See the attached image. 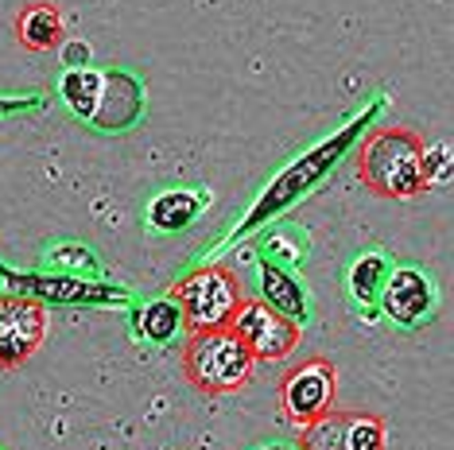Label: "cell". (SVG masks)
<instances>
[{
  "label": "cell",
  "instance_id": "cell-11",
  "mask_svg": "<svg viewBox=\"0 0 454 450\" xmlns=\"http://www.w3.org/2000/svg\"><path fill=\"white\" fill-rule=\"evenodd\" d=\"M8 283H16L20 291L32 295H43V299H59V303H113V299H125L121 291H109V288H98V283H82V280H55V275H16V272H4Z\"/></svg>",
  "mask_w": 454,
  "mask_h": 450
},
{
  "label": "cell",
  "instance_id": "cell-7",
  "mask_svg": "<svg viewBox=\"0 0 454 450\" xmlns=\"http://www.w3.org/2000/svg\"><path fill=\"white\" fill-rule=\"evenodd\" d=\"M47 338L43 303L27 295H0V369H20Z\"/></svg>",
  "mask_w": 454,
  "mask_h": 450
},
{
  "label": "cell",
  "instance_id": "cell-2",
  "mask_svg": "<svg viewBox=\"0 0 454 450\" xmlns=\"http://www.w3.org/2000/svg\"><path fill=\"white\" fill-rule=\"evenodd\" d=\"M253 353L241 345L230 326L225 330H202L191 334L183 345V376L206 396H225L237 392L253 381Z\"/></svg>",
  "mask_w": 454,
  "mask_h": 450
},
{
  "label": "cell",
  "instance_id": "cell-19",
  "mask_svg": "<svg viewBox=\"0 0 454 450\" xmlns=\"http://www.w3.org/2000/svg\"><path fill=\"white\" fill-rule=\"evenodd\" d=\"M59 260H63V264H86V268L94 264L86 249H59Z\"/></svg>",
  "mask_w": 454,
  "mask_h": 450
},
{
  "label": "cell",
  "instance_id": "cell-3",
  "mask_svg": "<svg viewBox=\"0 0 454 450\" xmlns=\"http://www.w3.org/2000/svg\"><path fill=\"white\" fill-rule=\"evenodd\" d=\"M241 299H245L241 283H237V275L225 264H206V268L191 272L187 280L175 283V303H179L183 326L191 334L225 330Z\"/></svg>",
  "mask_w": 454,
  "mask_h": 450
},
{
  "label": "cell",
  "instance_id": "cell-10",
  "mask_svg": "<svg viewBox=\"0 0 454 450\" xmlns=\"http://www.w3.org/2000/svg\"><path fill=\"white\" fill-rule=\"evenodd\" d=\"M144 112V86L125 70H109L101 74V101L90 117V125L101 132H125L140 120Z\"/></svg>",
  "mask_w": 454,
  "mask_h": 450
},
{
  "label": "cell",
  "instance_id": "cell-13",
  "mask_svg": "<svg viewBox=\"0 0 454 450\" xmlns=\"http://www.w3.org/2000/svg\"><path fill=\"white\" fill-rule=\"evenodd\" d=\"M206 202L210 198L199 194V190H163V194L152 198V206H148L144 218H148V225L160 229V233H179L206 210Z\"/></svg>",
  "mask_w": 454,
  "mask_h": 450
},
{
  "label": "cell",
  "instance_id": "cell-12",
  "mask_svg": "<svg viewBox=\"0 0 454 450\" xmlns=\"http://www.w3.org/2000/svg\"><path fill=\"white\" fill-rule=\"evenodd\" d=\"M16 39L27 50H59L63 47V8L51 0H32L16 16Z\"/></svg>",
  "mask_w": 454,
  "mask_h": 450
},
{
  "label": "cell",
  "instance_id": "cell-16",
  "mask_svg": "<svg viewBox=\"0 0 454 450\" xmlns=\"http://www.w3.org/2000/svg\"><path fill=\"white\" fill-rule=\"evenodd\" d=\"M388 260L380 257V252H365V257L354 260V268H349V295H354L357 303H373L380 288H385V275H388Z\"/></svg>",
  "mask_w": 454,
  "mask_h": 450
},
{
  "label": "cell",
  "instance_id": "cell-4",
  "mask_svg": "<svg viewBox=\"0 0 454 450\" xmlns=\"http://www.w3.org/2000/svg\"><path fill=\"white\" fill-rule=\"evenodd\" d=\"M338 396V369L326 357H307V361L292 365L280 381V412L287 423L307 427L326 412H334Z\"/></svg>",
  "mask_w": 454,
  "mask_h": 450
},
{
  "label": "cell",
  "instance_id": "cell-9",
  "mask_svg": "<svg viewBox=\"0 0 454 450\" xmlns=\"http://www.w3.org/2000/svg\"><path fill=\"white\" fill-rule=\"evenodd\" d=\"M349 144V136H342V140H334V144H323L315 151V156H307V159H299L295 167H287L280 179H276V187H268L264 190V198H261V206L253 210V218H249V225H241V229H253L256 221H264L268 213H276V210H284L287 202H295L299 194H303L307 187H311V182L323 175V171L330 167V159L338 156V151H342Z\"/></svg>",
  "mask_w": 454,
  "mask_h": 450
},
{
  "label": "cell",
  "instance_id": "cell-14",
  "mask_svg": "<svg viewBox=\"0 0 454 450\" xmlns=\"http://www.w3.org/2000/svg\"><path fill=\"white\" fill-rule=\"evenodd\" d=\"M261 299L292 322L307 319V295H303V288H299V280H292L284 268H276L272 260L261 264Z\"/></svg>",
  "mask_w": 454,
  "mask_h": 450
},
{
  "label": "cell",
  "instance_id": "cell-18",
  "mask_svg": "<svg viewBox=\"0 0 454 450\" xmlns=\"http://www.w3.org/2000/svg\"><path fill=\"white\" fill-rule=\"evenodd\" d=\"M59 50H63V63H67V70H82V66H90V47L82 43V39H70V43L63 39V47H59Z\"/></svg>",
  "mask_w": 454,
  "mask_h": 450
},
{
  "label": "cell",
  "instance_id": "cell-1",
  "mask_svg": "<svg viewBox=\"0 0 454 450\" xmlns=\"http://www.w3.org/2000/svg\"><path fill=\"white\" fill-rule=\"evenodd\" d=\"M357 175L380 198H416L427 190L423 144L411 128H377L357 148Z\"/></svg>",
  "mask_w": 454,
  "mask_h": 450
},
{
  "label": "cell",
  "instance_id": "cell-20",
  "mask_svg": "<svg viewBox=\"0 0 454 450\" xmlns=\"http://www.w3.org/2000/svg\"><path fill=\"white\" fill-rule=\"evenodd\" d=\"M27 101H0V112H16V109H24Z\"/></svg>",
  "mask_w": 454,
  "mask_h": 450
},
{
  "label": "cell",
  "instance_id": "cell-6",
  "mask_svg": "<svg viewBox=\"0 0 454 450\" xmlns=\"http://www.w3.org/2000/svg\"><path fill=\"white\" fill-rule=\"evenodd\" d=\"M299 450H388V427L377 412H326L315 423L299 427Z\"/></svg>",
  "mask_w": 454,
  "mask_h": 450
},
{
  "label": "cell",
  "instance_id": "cell-15",
  "mask_svg": "<svg viewBox=\"0 0 454 450\" xmlns=\"http://www.w3.org/2000/svg\"><path fill=\"white\" fill-rule=\"evenodd\" d=\"M59 94H63V101L70 105L74 117L90 120L98 109V101H101V70H90V66L67 70L63 81H59Z\"/></svg>",
  "mask_w": 454,
  "mask_h": 450
},
{
  "label": "cell",
  "instance_id": "cell-21",
  "mask_svg": "<svg viewBox=\"0 0 454 450\" xmlns=\"http://www.w3.org/2000/svg\"><path fill=\"white\" fill-rule=\"evenodd\" d=\"M256 450H295V446H284V443H261Z\"/></svg>",
  "mask_w": 454,
  "mask_h": 450
},
{
  "label": "cell",
  "instance_id": "cell-5",
  "mask_svg": "<svg viewBox=\"0 0 454 450\" xmlns=\"http://www.w3.org/2000/svg\"><path fill=\"white\" fill-rule=\"evenodd\" d=\"M230 330L241 338V345L253 353V361H284L299 345V322L284 319L264 299H241V306L230 319Z\"/></svg>",
  "mask_w": 454,
  "mask_h": 450
},
{
  "label": "cell",
  "instance_id": "cell-17",
  "mask_svg": "<svg viewBox=\"0 0 454 450\" xmlns=\"http://www.w3.org/2000/svg\"><path fill=\"white\" fill-rule=\"evenodd\" d=\"M179 326H183V311H179V303H175V299H156V303H148V311H144L140 334H148V342L168 345V342H175Z\"/></svg>",
  "mask_w": 454,
  "mask_h": 450
},
{
  "label": "cell",
  "instance_id": "cell-8",
  "mask_svg": "<svg viewBox=\"0 0 454 450\" xmlns=\"http://www.w3.org/2000/svg\"><path fill=\"white\" fill-rule=\"evenodd\" d=\"M380 306H385V314L392 322L400 326H419L427 319L431 311H435L439 295H435V283H431L427 272L419 268H396L385 275V288H380Z\"/></svg>",
  "mask_w": 454,
  "mask_h": 450
}]
</instances>
